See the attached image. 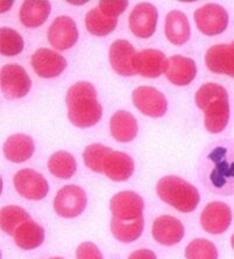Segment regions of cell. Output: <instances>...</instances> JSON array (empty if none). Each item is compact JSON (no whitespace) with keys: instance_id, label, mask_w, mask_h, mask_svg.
<instances>
[{"instance_id":"obj_14","label":"cell","mask_w":234,"mask_h":259,"mask_svg":"<svg viewBox=\"0 0 234 259\" xmlns=\"http://www.w3.org/2000/svg\"><path fill=\"white\" fill-rule=\"evenodd\" d=\"M30 63L35 73L42 78L57 77L66 68L65 58L48 48L37 50L31 56Z\"/></svg>"},{"instance_id":"obj_27","label":"cell","mask_w":234,"mask_h":259,"mask_svg":"<svg viewBox=\"0 0 234 259\" xmlns=\"http://www.w3.org/2000/svg\"><path fill=\"white\" fill-rule=\"evenodd\" d=\"M118 18L109 17L99 10V7L88 12L85 17V26L89 33L96 36H106L116 29Z\"/></svg>"},{"instance_id":"obj_31","label":"cell","mask_w":234,"mask_h":259,"mask_svg":"<svg viewBox=\"0 0 234 259\" xmlns=\"http://www.w3.org/2000/svg\"><path fill=\"white\" fill-rule=\"evenodd\" d=\"M23 38L17 30L10 27L0 28V53L4 56H17L23 50Z\"/></svg>"},{"instance_id":"obj_37","label":"cell","mask_w":234,"mask_h":259,"mask_svg":"<svg viewBox=\"0 0 234 259\" xmlns=\"http://www.w3.org/2000/svg\"><path fill=\"white\" fill-rule=\"evenodd\" d=\"M50 259H64V258H61V257H53V258H50Z\"/></svg>"},{"instance_id":"obj_36","label":"cell","mask_w":234,"mask_h":259,"mask_svg":"<svg viewBox=\"0 0 234 259\" xmlns=\"http://www.w3.org/2000/svg\"><path fill=\"white\" fill-rule=\"evenodd\" d=\"M231 244H232V248L234 250V234L232 235V238H231Z\"/></svg>"},{"instance_id":"obj_9","label":"cell","mask_w":234,"mask_h":259,"mask_svg":"<svg viewBox=\"0 0 234 259\" xmlns=\"http://www.w3.org/2000/svg\"><path fill=\"white\" fill-rule=\"evenodd\" d=\"M133 103L142 114L150 117L163 116L168 108L163 93L152 86H140L134 90Z\"/></svg>"},{"instance_id":"obj_30","label":"cell","mask_w":234,"mask_h":259,"mask_svg":"<svg viewBox=\"0 0 234 259\" xmlns=\"http://www.w3.org/2000/svg\"><path fill=\"white\" fill-rule=\"evenodd\" d=\"M112 151V149L101 143L89 145L83 154V159L86 167L97 174H104L105 162Z\"/></svg>"},{"instance_id":"obj_35","label":"cell","mask_w":234,"mask_h":259,"mask_svg":"<svg viewBox=\"0 0 234 259\" xmlns=\"http://www.w3.org/2000/svg\"><path fill=\"white\" fill-rule=\"evenodd\" d=\"M128 259H157L156 254L149 249H140L129 254Z\"/></svg>"},{"instance_id":"obj_24","label":"cell","mask_w":234,"mask_h":259,"mask_svg":"<svg viewBox=\"0 0 234 259\" xmlns=\"http://www.w3.org/2000/svg\"><path fill=\"white\" fill-rule=\"evenodd\" d=\"M14 242L20 249L22 250H33L39 248L45 241L46 234L42 226L38 222L29 220L19 226L13 235Z\"/></svg>"},{"instance_id":"obj_4","label":"cell","mask_w":234,"mask_h":259,"mask_svg":"<svg viewBox=\"0 0 234 259\" xmlns=\"http://www.w3.org/2000/svg\"><path fill=\"white\" fill-rule=\"evenodd\" d=\"M156 192L158 197L182 213H191L200 201L197 188L177 176H165L158 180Z\"/></svg>"},{"instance_id":"obj_8","label":"cell","mask_w":234,"mask_h":259,"mask_svg":"<svg viewBox=\"0 0 234 259\" xmlns=\"http://www.w3.org/2000/svg\"><path fill=\"white\" fill-rule=\"evenodd\" d=\"M193 18L198 29L208 36L221 34L228 25V13L217 4H208L198 9Z\"/></svg>"},{"instance_id":"obj_3","label":"cell","mask_w":234,"mask_h":259,"mask_svg":"<svg viewBox=\"0 0 234 259\" xmlns=\"http://www.w3.org/2000/svg\"><path fill=\"white\" fill-rule=\"evenodd\" d=\"M196 104L204 112V124L208 132L219 134L227 127L229 115L228 93L223 86L208 83L196 93Z\"/></svg>"},{"instance_id":"obj_22","label":"cell","mask_w":234,"mask_h":259,"mask_svg":"<svg viewBox=\"0 0 234 259\" xmlns=\"http://www.w3.org/2000/svg\"><path fill=\"white\" fill-rule=\"evenodd\" d=\"M134 160L121 151H112L106 159L104 174L113 182H125L134 172Z\"/></svg>"},{"instance_id":"obj_2","label":"cell","mask_w":234,"mask_h":259,"mask_svg":"<svg viewBox=\"0 0 234 259\" xmlns=\"http://www.w3.org/2000/svg\"><path fill=\"white\" fill-rule=\"evenodd\" d=\"M69 120L78 128H89L102 119L103 108L97 100V91L89 81H78L66 93Z\"/></svg>"},{"instance_id":"obj_5","label":"cell","mask_w":234,"mask_h":259,"mask_svg":"<svg viewBox=\"0 0 234 259\" xmlns=\"http://www.w3.org/2000/svg\"><path fill=\"white\" fill-rule=\"evenodd\" d=\"M88 197L85 191L77 185H66L57 192L54 199V209L64 219H73L84 211Z\"/></svg>"},{"instance_id":"obj_18","label":"cell","mask_w":234,"mask_h":259,"mask_svg":"<svg viewBox=\"0 0 234 259\" xmlns=\"http://www.w3.org/2000/svg\"><path fill=\"white\" fill-rule=\"evenodd\" d=\"M164 73L174 85L185 86L195 79L197 66L195 61L191 58L175 55L168 58Z\"/></svg>"},{"instance_id":"obj_20","label":"cell","mask_w":234,"mask_h":259,"mask_svg":"<svg viewBox=\"0 0 234 259\" xmlns=\"http://www.w3.org/2000/svg\"><path fill=\"white\" fill-rule=\"evenodd\" d=\"M4 154L13 163H23L33 156L35 151L34 141L26 134H15L10 136L4 143Z\"/></svg>"},{"instance_id":"obj_25","label":"cell","mask_w":234,"mask_h":259,"mask_svg":"<svg viewBox=\"0 0 234 259\" xmlns=\"http://www.w3.org/2000/svg\"><path fill=\"white\" fill-rule=\"evenodd\" d=\"M51 11L49 2H25L20 9V20L28 28H37L46 22Z\"/></svg>"},{"instance_id":"obj_15","label":"cell","mask_w":234,"mask_h":259,"mask_svg":"<svg viewBox=\"0 0 234 259\" xmlns=\"http://www.w3.org/2000/svg\"><path fill=\"white\" fill-rule=\"evenodd\" d=\"M205 64L213 73L234 77V41L212 46L205 55Z\"/></svg>"},{"instance_id":"obj_10","label":"cell","mask_w":234,"mask_h":259,"mask_svg":"<svg viewBox=\"0 0 234 259\" xmlns=\"http://www.w3.org/2000/svg\"><path fill=\"white\" fill-rule=\"evenodd\" d=\"M231 223V208L221 201H213L208 203L200 214V225L206 233L209 234H223L228 229Z\"/></svg>"},{"instance_id":"obj_1","label":"cell","mask_w":234,"mask_h":259,"mask_svg":"<svg viewBox=\"0 0 234 259\" xmlns=\"http://www.w3.org/2000/svg\"><path fill=\"white\" fill-rule=\"evenodd\" d=\"M199 179L217 195L234 194V141H218L206 148L199 163Z\"/></svg>"},{"instance_id":"obj_13","label":"cell","mask_w":234,"mask_h":259,"mask_svg":"<svg viewBox=\"0 0 234 259\" xmlns=\"http://www.w3.org/2000/svg\"><path fill=\"white\" fill-rule=\"evenodd\" d=\"M48 40L57 50H68L78 41V29L73 19L62 15L55 19L48 29Z\"/></svg>"},{"instance_id":"obj_23","label":"cell","mask_w":234,"mask_h":259,"mask_svg":"<svg viewBox=\"0 0 234 259\" xmlns=\"http://www.w3.org/2000/svg\"><path fill=\"white\" fill-rule=\"evenodd\" d=\"M110 129L111 134L119 142H130L138 134V122L129 112L118 111L111 117Z\"/></svg>"},{"instance_id":"obj_33","label":"cell","mask_w":234,"mask_h":259,"mask_svg":"<svg viewBox=\"0 0 234 259\" xmlns=\"http://www.w3.org/2000/svg\"><path fill=\"white\" fill-rule=\"evenodd\" d=\"M99 10L103 13L109 15V17L117 18L118 15L124 13L127 7H128V2H119V0H103L99 3Z\"/></svg>"},{"instance_id":"obj_7","label":"cell","mask_w":234,"mask_h":259,"mask_svg":"<svg viewBox=\"0 0 234 259\" xmlns=\"http://www.w3.org/2000/svg\"><path fill=\"white\" fill-rule=\"evenodd\" d=\"M15 190L21 197L28 200H42L47 197L49 185L47 179L33 168H22L13 178Z\"/></svg>"},{"instance_id":"obj_11","label":"cell","mask_w":234,"mask_h":259,"mask_svg":"<svg viewBox=\"0 0 234 259\" xmlns=\"http://www.w3.org/2000/svg\"><path fill=\"white\" fill-rule=\"evenodd\" d=\"M145 203L137 192H119L110 201V209L114 218L122 221H133L142 217Z\"/></svg>"},{"instance_id":"obj_26","label":"cell","mask_w":234,"mask_h":259,"mask_svg":"<svg viewBox=\"0 0 234 259\" xmlns=\"http://www.w3.org/2000/svg\"><path fill=\"white\" fill-rule=\"evenodd\" d=\"M144 227V215L137 220H133V221H122V220L114 217H112V220H111V230H112L113 236L122 243L137 241L141 236Z\"/></svg>"},{"instance_id":"obj_29","label":"cell","mask_w":234,"mask_h":259,"mask_svg":"<svg viewBox=\"0 0 234 259\" xmlns=\"http://www.w3.org/2000/svg\"><path fill=\"white\" fill-rule=\"evenodd\" d=\"M31 220L30 215L26 209L19 206H7L4 207L0 213V226L4 233L13 236L15 230L22 223Z\"/></svg>"},{"instance_id":"obj_28","label":"cell","mask_w":234,"mask_h":259,"mask_svg":"<svg viewBox=\"0 0 234 259\" xmlns=\"http://www.w3.org/2000/svg\"><path fill=\"white\" fill-rule=\"evenodd\" d=\"M48 168L51 175L59 179H70L77 170L75 157L66 151H57L50 156Z\"/></svg>"},{"instance_id":"obj_6","label":"cell","mask_w":234,"mask_h":259,"mask_svg":"<svg viewBox=\"0 0 234 259\" xmlns=\"http://www.w3.org/2000/svg\"><path fill=\"white\" fill-rule=\"evenodd\" d=\"M0 84L5 98L10 100L20 99L27 96L31 88V80L21 65L7 64L3 66Z\"/></svg>"},{"instance_id":"obj_32","label":"cell","mask_w":234,"mask_h":259,"mask_svg":"<svg viewBox=\"0 0 234 259\" xmlns=\"http://www.w3.org/2000/svg\"><path fill=\"white\" fill-rule=\"evenodd\" d=\"M186 259H218L216 245L209 239L197 238L188 244L185 249Z\"/></svg>"},{"instance_id":"obj_16","label":"cell","mask_w":234,"mask_h":259,"mask_svg":"<svg viewBox=\"0 0 234 259\" xmlns=\"http://www.w3.org/2000/svg\"><path fill=\"white\" fill-rule=\"evenodd\" d=\"M184 233L182 222L170 215H162L153 223V237L162 245L172 246L177 244L183 239Z\"/></svg>"},{"instance_id":"obj_21","label":"cell","mask_w":234,"mask_h":259,"mask_svg":"<svg viewBox=\"0 0 234 259\" xmlns=\"http://www.w3.org/2000/svg\"><path fill=\"white\" fill-rule=\"evenodd\" d=\"M164 33L168 40L175 46H182L189 41L191 28L188 17L181 11L169 12L165 18Z\"/></svg>"},{"instance_id":"obj_12","label":"cell","mask_w":234,"mask_h":259,"mask_svg":"<svg viewBox=\"0 0 234 259\" xmlns=\"http://www.w3.org/2000/svg\"><path fill=\"white\" fill-rule=\"evenodd\" d=\"M157 10L150 3H141L129 14V28L136 36L148 38L155 33Z\"/></svg>"},{"instance_id":"obj_17","label":"cell","mask_w":234,"mask_h":259,"mask_svg":"<svg viewBox=\"0 0 234 259\" xmlns=\"http://www.w3.org/2000/svg\"><path fill=\"white\" fill-rule=\"evenodd\" d=\"M137 52L127 40H117L110 48V63L114 71L120 76H134V60Z\"/></svg>"},{"instance_id":"obj_19","label":"cell","mask_w":234,"mask_h":259,"mask_svg":"<svg viewBox=\"0 0 234 259\" xmlns=\"http://www.w3.org/2000/svg\"><path fill=\"white\" fill-rule=\"evenodd\" d=\"M166 62L165 55L156 49H145L138 53L134 60L136 72L142 77L156 78L165 72Z\"/></svg>"},{"instance_id":"obj_34","label":"cell","mask_w":234,"mask_h":259,"mask_svg":"<svg viewBox=\"0 0 234 259\" xmlns=\"http://www.w3.org/2000/svg\"><path fill=\"white\" fill-rule=\"evenodd\" d=\"M77 259H104L101 250L96 244L91 242H85L78 245L76 251Z\"/></svg>"}]
</instances>
